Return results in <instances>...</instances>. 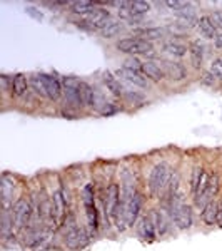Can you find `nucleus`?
<instances>
[{"mask_svg":"<svg viewBox=\"0 0 222 251\" xmlns=\"http://www.w3.org/2000/svg\"><path fill=\"white\" fill-rule=\"evenodd\" d=\"M89 234L86 231V228H80V226H72L66 231V236H64V243L68 250L77 251L82 250L84 246H87L89 243Z\"/></svg>","mask_w":222,"mask_h":251,"instance_id":"9","label":"nucleus"},{"mask_svg":"<svg viewBox=\"0 0 222 251\" xmlns=\"http://www.w3.org/2000/svg\"><path fill=\"white\" fill-rule=\"evenodd\" d=\"M122 67H127V69H132V71L140 72L142 71V62H140L137 57H129V59H126V62H124Z\"/></svg>","mask_w":222,"mask_h":251,"instance_id":"39","label":"nucleus"},{"mask_svg":"<svg viewBox=\"0 0 222 251\" xmlns=\"http://www.w3.org/2000/svg\"><path fill=\"white\" fill-rule=\"evenodd\" d=\"M129 9H131L132 14L144 17L145 14H149V12L152 10V3L151 2H144V0H134V2H131Z\"/></svg>","mask_w":222,"mask_h":251,"instance_id":"34","label":"nucleus"},{"mask_svg":"<svg viewBox=\"0 0 222 251\" xmlns=\"http://www.w3.org/2000/svg\"><path fill=\"white\" fill-rule=\"evenodd\" d=\"M197 30H199L200 37H204L207 40H214L217 37V34H219L211 15H202V17H199V22H197Z\"/></svg>","mask_w":222,"mask_h":251,"instance_id":"20","label":"nucleus"},{"mask_svg":"<svg viewBox=\"0 0 222 251\" xmlns=\"http://www.w3.org/2000/svg\"><path fill=\"white\" fill-rule=\"evenodd\" d=\"M80 86H82V80L74 77V75H66L62 79V87H64V99L68 109H84L82 99H80Z\"/></svg>","mask_w":222,"mask_h":251,"instance_id":"6","label":"nucleus"},{"mask_svg":"<svg viewBox=\"0 0 222 251\" xmlns=\"http://www.w3.org/2000/svg\"><path fill=\"white\" fill-rule=\"evenodd\" d=\"M95 7H97V3L90 2V0H79V2L70 3V10L77 15H84V17H87L90 12H94Z\"/></svg>","mask_w":222,"mask_h":251,"instance_id":"30","label":"nucleus"},{"mask_svg":"<svg viewBox=\"0 0 222 251\" xmlns=\"http://www.w3.org/2000/svg\"><path fill=\"white\" fill-rule=\"evenodd\" d=\"M200 82L205 84V86H211V87H212L214 84L217 82V79L214 77V75L211 74V72H205V74L202 75V77H200Z\"/></svg>","mask_w":222,"mask_h":251,"instance_id":"43","label":"nucleus"},{"mask_svg":"<svg viewBox=\"0 0 222 251\" xmlns=\"http://www.w3.org/2000/svg\"><path fill=\"white\" fill-rule=\"evenodd\" d=\"M122 99L126 100L127 104H131V106H144L145 104V96L142 94V92L139 91H131V89H126V92H124Z\"/></svg>","mask_w":222,"mask_h":251,"instance_id":"33","label":"nucleus"},{"mask_svg":"<svg viewBox=\"0 0 222 251\" xmlns=\"http://www.w3.org/2000/svg\"><path fill=\"white\" fill-rule=\"evenodd\" d=\"M0 82H2V91L5 92V94H7V92L10 94V91H12V77H10V75L3 74L2 77H0Z\"/></svg>","mask_w":222,"mask_h":251,"instance_id":"42","label":"nucleus"},{"mask_svg":"<svg viewBox=\"0 0 222 251\" xmlns=\"http://www.w3.org/2000/svg\"><path fill=\"white\" fill-rule=\"evenodd\" d=\"M102 82H104V86L107 87V91L111 92L112 96L117 97V99H122L124 92H126V87L120 84V80L117 79V75H114L112 72L106 71L102 74Z\"/></svg>","mask_w":222,"mask_h":251,"instance_id":"21","label":"nucleus"},{"mask_svg":"<svg viewBox=\"0 0 222 251\" xmlns=\"http://www.w3.org/2000/svg\"><path fill=\"white\" fill-rule=\"evenodd\" d=\"M209 181H211V176H209V174H207V171H204L202 177H200V181H199V186H197V189L192 193L194 201L199 200V198L202 196V193L205 191V189H207V186H209Z\"/></svg>","mask_w":222,"mask_h":251,"instance_id":"35","label":"nucleus"},{"mask_svg":"<svg viewBox=\"0 0 222 251\" xmlns=\"http://www.w3.org/2000/svg\"><path fill=\"white\" fill-rule=\"evenodd\" d=\"M165 5L169 7L172 12H177V10H180L182 7L187 5V2H184V0H167V2H164Z\"/></svg>","mask_w":222,"mask_h":251,"instance_id":"41","label":"nucleus"},{"mask_svg":"<svg viewBox=\"0 0 222 251\" xmlns=\"http://www.w3.org/2000/svg\"><path fill=\"white\" fill-rule=\"evenodd\" d=\"M169 209H171L172 223H174V226L177 229L185 231V229L192 228V223H194L192 208L187 203H184L180 193L169 198Z\"/></svg>","mask_w":222,"mask_h":251,"instance_id":"2","label":"nucleus"},{"mask_svg":"<svg viewBox=\"0 0 222 251\" xmlns=\"http://www.w3.org/2000/svg\"><path fill=\"white\" fill-rule=\"evenodd\" d=\"M135 34L139 39H144V40L152 42V40L164 39L165 34H167V30H165L164 27H147V29H137Z\"/></svg>","mask_w":222,"mask_h":251,"instance_id":"27","label":"nucleus"},{"mask_svg":"<svg viewBox=\"0 0 222 251\" xmlns=\"http://www.w3.org/2000/svg\"><path fill=\"white\" fill-rule=\"evenodd\" d=\"M126 206V221H127V228H134L137 225V220L140 216V211L144 208V196L137 191L127 203H124Z\"/></svg>","mask_w":222,"mask_h":251,"instance_id":"10","label":"nucleus"},{"mask_svg":"<svg viewBox=\"0 0 222 251\" xmlns=\"http://www.w3.org/2000/svg\"><path fill=\"white\" fill-rule=\"evenodd\" d=\"M30 89L40 97H45L47 99V91H45V79H44V72L40 74H32L30 77Z\"/></svg>","mask_w":222,"mask_h":251,"instance_id":"31","label":"nucleus"},{"mask_svg":"<svg viewBox=\"0 0 222 251\" xmlns=\"http://www.w3.org/2000/svg\"><path fill=\"white\" fill-rule=\"evenodd\" d=\"M140 72H142L149 80H152V82H162L165 79L164 67L159 66L155 60H145V62H142V71Z\"/></svg>","mask_w":222,"mask_h":251,"instance_id":"18","label":"nucleus"},{"mask_svg":"<svg viewBox=\"0 0 222 251\" xmlns=\"http://www.w3.org/2000/svg\"><path fill=\"white\" fill-rule=\"evenodd\" d=\"M17 188L15 179L10 174L3 173L2 179H0V191H2V201H3V208H12L14 204V191Z\"/></svg>","mask_w":222,"mask_h":251,"instance_id":"13","label":"nucleus"},{"mask_svg":"<svg viewBox=\"0 0 222 251\" xmlns=\"http://www.w3.org/2000/svg\"><path fill=\"white\" fill-rule=\"evenodd\" d=\"M214 46H216L217 49H222V30L217 34V37L214 39Z\"/></svg>","mask_w":222,"mask_h":251,"instance_id":"45","label":"nucleus"},{"mask_svg":"<svg viewBox=\"0 0 222 251\" xmlns=\"http://www.w3.org/2000/svg\"><path fill=\"white\" fill-rule=\"evenodd\" d=\"M151 220H152V223H154V226H155L157 236L162 238L164 234L169 231V223H167V220H165L164 213H160V211H157V209H154V211L151 213Z\"/></svg>","mask_w":222,"mask_h":251,"instance_id":"29","label":"nucleus"},{"mask_svg":"<svg viewBox=\"0 0 222 251\" xmlns=\"http://www.w3.org/2000/svg\"><path fill=\"white\" fill-rule=\"evenodd\" d=\"M137 233H139V236L147 243H152L155 240L157 231H155V226H154V223H152L151 216L140 218L139 225H137Z\"/></svg>","mask_w":222,"mask_h":251,"instance_id":"22","label":"nucleus"},{"mask_svg":"<svg viewBox=\"0 0 222 251\" xmlns=\"http://www.w3.org/2000/svg\"><path fill=\"white\" fill-rule=\"evenodd\" d=\"M119 112V107L115 106V104H112V102H107L106 106H104V109L100 111V114H102L104 117H111V116H114Z\"/></svg>","mask_w":222,"mask_h":251,"instance_id":"40","label":"nucleus"},{"mask_svg":"<svg viewBox=\"0 0 222 251\" xmlns=\"http://www.w3.org/2000/svg\"><path fill=\"white\" fill-rule=\"evenodd\" d=\"M45 79V91H47V99L52 102H57L64 97V87H62V80L54 74H44Z\"/></svg>","mask_w":222,"mask_h":251,"instance_id":"14","label":"nucleus"},{"mask_svg":"<svg viewBox=\"0 0 222 251\" xmlns=\"http://www.w3.org/2000/svg\"><path fill=\"white\" fill-rule=\"evenodd\" d=\"M202 221L205 226H216L217 225V216H219V203L216 200L211 201L205 208L200 211Z\"/></svg>","mask_w":222,"mask_h":251,"instance_id":"25","label":"nucleus"},{"mask_svg":"<svg viewBox=\"0 0 222 251\" xmlns=\"http://www.w3.org/2000/svg\"><path fill=\"white\" fill-rule=\"evenodd\" d=\"M172 168L169 166L165 161H160L157 163L154 168L151 169L149 173V179H147V188H149V193L151 196H160L164 191H167L169 188V183L172 179Z\"/></svg>","mask_w":222,"mask_h":251,"instance_id":"1","label":"nucleus"},{"mask_svg":"<svg viewBox=\"0 0 222 251\" xmlns=\"http://www.w3.org/2000/svg\"><path fill=\"white\" fill-rule=\"evenodd\" d=\"M217 226L222 228V203H219V216H217Z\"/></svg>","mask_w":222,"mask_h":251,"instance_id":"46","label":"nucleus"},{"mask_svg":"<svg viewBox=\"0 0 222 251\" xmlns=\"http://www.w3.org/2000/svg\"><path fill=\"white\" fill-rule=\"evenodd\" d=\"M219 188H221V179H219V176L217 174H212L211 176V181H209V186H207V189L202 193V196L199 198V200H196L194 201V204L197 206V209L199 211H202V209L207 206L211 201H214V198L217 196V193H219Z\"/></svg>","mask_w":222,"mask_h":251,"instance_id":"12","label":"nucleus"},{"mask_svg":"<svg viewBox=\"0 0 222 251\" xmlns=\"http://www.w3.org/2000/svg\"><path fill=\"white\" fill-rule=\"evenodd\" d=\"M25 14L29 15V17L34 19V20H37V22H42V20H44V14L34 5H27L25 7Z\"/></svg>","mask_w":222,"mask_h":251,"instance_id":"38","label":"nucleus"},{"mask_svg":"<svg viewBox=\"0 0 222 251\" xmlns=\"http://www.w3.org/2000/svg\"><path fill=\"white\" fill-rule=\"evenodd\" d=\"M94 97H95V89L92 87L89 82H84L82 80V86H80V99H82V106L92 109Z\"/></svg>","mask_w":222,"mask_h":251,"instance_id":"32","label":"nucleus"},{"mask_svg":"<svg viewBox=\"0 0 222 251\" xmlns=\"http://www.w3.org/2000/svg\"><path fill=\"white\" fill-rule=\"evenodd\" d=\"M162 50L165 54H169L171 57H185L189 52V47L185 44H180V42H176V40H169V42H164L162 44Z\"/></svg>","mask_w":222,"mask_h":251,"instance_id":"26","label":"nucleus"},{"mask_svg":"<svg viewBox=\"0 0 222 251\" xmlns=\"http://www.w3.org/2000/svg\"><path fill=\"white\" fill-rule=\"evenodd\" d=\"M124 29H126V24H124L122 20L111 19L107 25L100 30V35H102L104 39H112V37H117L120 32H124Z\"/></svg>","mask_w":222,"mask_h":251,"instance_id":"28","label":"nucleus"},{"mask_svg":"<svg viewBox=\"0 0 222 251\" xmlns=\"http://www.w3.org/2000/svg\"><path fill=\"white\" fill-rule=\"evenodd\" d=\"M86 19L90 22V25L94 27V30L100 32L109 24V20L112 19V15H111V12L107 9H104V7H95V10L90 12Z\"/></svg>","mask_w":222,"mask_h":251,"instance_id":"16","label":"nucleus"},{"mask_svg":"<svg viewBox=\"0 0 222 251\" xmlns=\"http://www.w3.org/2000/svg\"><path fill=\"white\" fill-rule=\"evenodd\" d=\"M115 75L127 82H131L132 86L135 87H140V89H149L151 86V80H149L142 72H137V71H132V69H127V67H119L115 71Z\"/></svg>","mask_w":222,"mask_h":251,"instance_id":"11","label":"nucleus"},{"mask_svg":"<svg viewBox=\"0 0 222 251\" xmlns=\"http://www.w3.org/2000/svg\"><path fill=\"white\" fill-rule=\"evenodd\" d=\"M174 14L177 15V19L180 20V22L184 24L185 27H197V22H199V17H197V14H196V9L191 5V3L187 2V5L182 7L180 10H177L174 12Z\"/></svg>","mask_w":222,"mask_h":251,"instance_id":"23","label":"nucleus"},{"mask_svg":"<svg viewBox=\"0 0 222 251\" xmlns=\"http://www.w3.org/2000/svg\"><path fill=\"white\" fill-rule=\"evenodd\" d=\"M50 201H52V214H54V225L55 228H60L67 218L68 196L64 191V188H59L50 194Z\"/></svg>","mask_w":222,"mask_h":251,"instance_id":"7","label":"nucleus"},{"mask_svg":"<svg viewBox=\"0 0 222 251\" xmlns=\"http://www.w3.org/2000/svg\"><path fill=\"white\" fill-rule=\"evenodd\" d=\"M162 67L165 72V79L172 82H180L187 77V69L177 60H162Z\"/></svg>","mask_w":222,"mask_h":251,"instance_id":"15","label":"nucleus"},{"mask_svg":"<svg viewBox=\"0 0 222 251\" xmlns=\"http://www.w3.org/2000/svg\"><path fill=\"white\" fill-rule=\"evenodd\" d=\"M29 89H30V80L27 79L25 74L12 75V91H10L12 97H15V99H22V97L27 96Z\"/></svg>","mask_w":222,"mask_h":251,"instance_id":"17","label":"nucleus"},{"mask_svg":"<svg viewBox=\"0 0 222 251\" xmlns=\"http://www.w3.org/2000/svg\"><path fill=\"white\" fill-rule=\"evenodd\" d=\"M209 72L216 77L217 80H222V57L214 59L209 66Z\"/></svg>","mask_w":222,"mask_h":251,"instance_id":"36","label":"nucleus"},{"mask_svg":"<svg viewBox=\"0 0 222 251\" xmlns=\"http://www.w3.org/2000/svg\"><path fill=\"white\" fill-rule=\"evenodd\" d=\"M205 169L202 168V166H196V168L192 169V177H191V189H192V193L197 189V186H199V181H200V177H202V174H204Z\"/></svg>","mask_w":222,"mask_h":251,"instance_id":"37","label":"nucleus"},{"mask_svg":"<svg viewBox=\"0 0 222 251\" xmlns=\"http://www.w3.org/2000/svg\"><path fill=\"white\" fill-rule=\"evenodd\" d=\"M14 216H12V208H3L2 213V226H0V233H2V240L7 241L9 238H15L14 236Z\"/></svg>","mask_w":222,"mask_h":251,"instance_id":"24","label":"nucleus"},{"mask_svg":"<svg viewBox=\"0 0 222 251\" xmlns=\"http://www.w3.org/2000/svg\"><path fill=\"white\" fill-rule=\"evenodd\" d=\"M120 204V188L117 183H111L107 186L106 194H104V214H106L107 228L111 223H114L115 211Z\"/></svg>","mask_w":222,"mask_h":251,"instance_id":"8","label":"nucleus"},{"mask_svg":"<svg viewBox=\"0 0 222 251\" xmlns=\"http://www.w3.org/2000/svg\"><path fill=\"white\" fill-rule=\"evenodd\" d=\"M211 17L214 20V24H216V27H221L222 29V10H216Z\"/></svg>","mask_w":222,"mask_h":251,"instance_id":"44","label":"nucleus"},{"mask_svg":"<svg viewBox=\"0 0 222 251\" xmlns=\"http://www.w3.org/2000/svg\"><path fill=\"white\" fill-rule=\"evenodd\" d=\"M35 214V209L27 198H19L14 204H12V216H14L15 229L22 231L27 226L32 225V218Z\"/></svg>","mask_w":222,"mask_h":251,"instance_id":"5","label":"nucleus"},{"mask_svg":"<svg viewBox=\"0 0 222 251\" xmlns=\"http://www.w3.org/2000/svg\"><path fill=\"white\" fill-rule=\"evenodd\" d=\"M115 49L122 54H131L132 57L137 55H154V44L139 37H126L115 42Z\"/></svg>","mask_w":222,"mask_h":251,"instance_id":"3","label":"nucleus"},{"mask_svg":"<svg viewBox=\"0 0 222 251\" xmlns=\"http://www.w3.org/2000/svg\"><path fill=\"white\" fill-rule=\"evenodd\" d=\"M204 57H205V46L204 42H200L199 39L192 40L189 44V59H191V64L194 69H200L204 64Z\"/></svg>","mask_w":222,"mask_h":251,"instance_id":"19","label":"nucleus"},{"mask_svg":"<svg viewBox=\"0 0 222 251\" xmlns=\"http://www.w3.org/2000/svg\"><path fill=\"white\" fill-rule=\"evenodd\" d=\"M82 203H84V209H86L89 229H90V233H97L99 231V211H97V206H95L94 184L89 183L82 188Z\"/></svg>","mask_w":222,"mask_h":251,"instance_id":"4","label":"nucleus"}]
</instances>
